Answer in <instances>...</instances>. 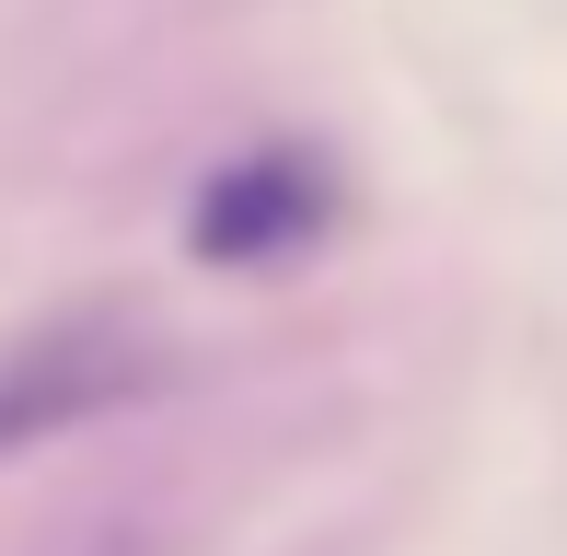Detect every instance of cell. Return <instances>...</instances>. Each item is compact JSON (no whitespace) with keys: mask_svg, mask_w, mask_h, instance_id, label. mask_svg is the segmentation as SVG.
<instances>
[{"mask_svg":"<svg viewBox=\"0 0 567 556\" xmlns=\"http://www.w3.org/2000/svg\"><path fill=\"white\" fill-rule=\"evenodd\" d=\"M151 371H163L151 337L116 325V313H59V325L0 337V452H35V441H59V429L127 406Z\"/></svg>","mask_w":567,"mask_h":556,"instance_id":"1","label":"cell"},{"mask_svg":"<svg viewBox=\"0 0 567 556\" xmlns=\"http://www.w3.org/2000/svg\"><path fill=\"white\" fill-rule=\"evenodd\" d=\"M324 220H337V174H324V151H231V163L197 186L186 209V256L197 267H290L301 244H324Z\"/></svg>","mask_w":567,"mask_h":556,"instance_id":"2","label":"cell"}]
</instances>
